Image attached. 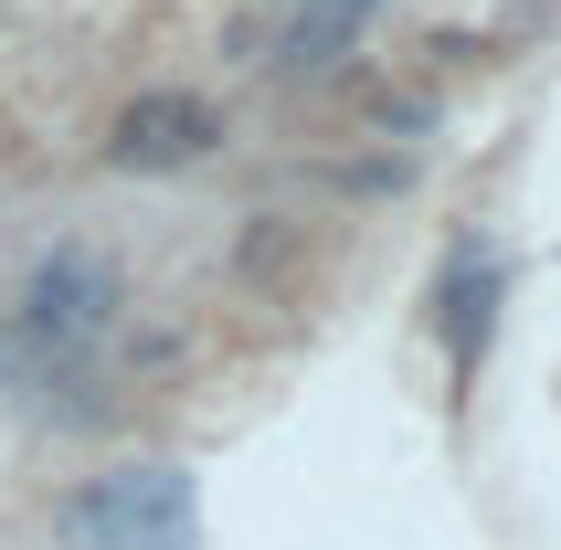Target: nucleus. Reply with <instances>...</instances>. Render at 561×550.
Masks as SVG:
<instances>
[{
	"label": "nucleus",
	"instance_id": "obj_1",
	"mask_svg": "<svg viewBox=\"0 0 561 550\" xmlns=\"http://www.w3.org/2000/svg\"><path fill=\"white\" fill-rule=\"evenodd\" d=\"M191 477L181 466H117L95 488L64 497V540L75 550H191Z\"/></svg>",
	"mask_w": 561,
	"mask_h": 550
},
{
	"label": "nucleus",
	"instance_id": "obj_2",
	"mask_svg": "<svg viewBox=\"0 0 561 550\" xmlns=\"http://www.w3.org/2000/svg\"><path fill=\"white\" fill-rule=\"evenodd\" d=\"M127 318V275L117 254H85V244H64L43 254V265L22 275V350H43V360H85L95 339Z\"/></svg>",
	"mask_w": 561,
	"mask_h": 550
},
{
	"label": "nucleus",
	"instance_id": "obj_3",
	"mask_svg": "<svg viewBox=\"0 0 561 550\" xmlns=\"http://www.w3.org/2000/svg\"><path fill=\"white\" fill-rule=\"evenodd\" d=\"M222 149V106L213 95H181V85H159V95H127L117 127H106V159L117 170H191V159H213Z\"/></svg>",
	"mask_w": 561,
	"mask_h": 550
},
{
	"label": "nucleus",
	"instance_id": "obj_4",
	"mask_svg": "<svg viewBox=\"0 0 561 550\" xmlns=\"http://www.w3.org/2000/svg\"><path fill=\"white\" fill-rule=\"evenodd\" d=\"M499 244L488 233H456L445 244V286H435V318H445V350H456V370L488 360V339H499Z\"/></svg>",
	"mask_w": 561,
	"mask_h": 550
},
{
	"label": "nucleus",
	"instance_id": "obj_5",
	"mask_svg": "<svg viewBox=\"0 0 561 550\" xmlns=\"http://www.w3.org/2000/svg\"><path fill=\"white\" fill-rule=\"evenodd\" d=\"M360 11H371V0H297V22H286L276 64H286V75H318V64H340L350 43H360Z\"/></svg>",
	"mask_w": 561,
	"mask_h": 550
},
{
	"label": "nucleus",
	"instance_id": "obj_6",
	"mask_svg": "<svg viewBox=\"0 0 561 550\" xmlns=\"http://www.w3.org/2000/svg\"><path fill=\"white\" fill-rule=\"evenodd\" d=\"M371 127H403V138H424V127H435V95H381Z\"/></svg>",
	"mask_w": 561,
	"mask_h": 550
},
{
	"label": "nucleus",
	"instance_id": "obj_7",
	"mask_svg": "<svg viewBox=\"0 0 561 550\" xmlns=\"http://www.w3.org/2000/svg\"><path fill=\"white\" fill-rule=\"evenodd\" d=\"M350 191H360V202H381V191H403V159H392V170H381V159H360V170H350Z\"/></svg>",
	"mask_w": 561,
	"mask_h": 550
}]
</instances>
